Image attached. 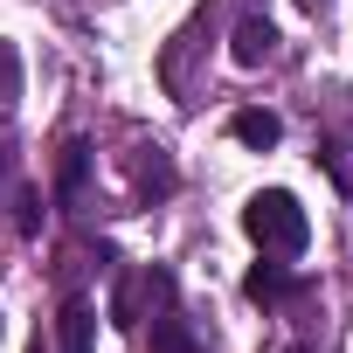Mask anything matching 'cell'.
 Masks as SVG:
<instances>
[{"label":"cell","instance_id":"obj_2","mask_svg":"<svg viewBox=\"0 0 353 353\" xmlns=\"http://www.w3.org/2000/svg\"><path fill=\"white\" fill-rule=\"evenodd\" d=\"M145 305H152V353H208V339L188 325L181 312V284H173L166 263L145 270Z\"/></svg>","mask_w":353,"mask_h":353},{"label":"cell","instance_id":"obj_11","mask_svg":"<svg viewBox=\"0 0 353 353\" xmlns=\"http://www.w3.org/2000/svg\"><path fill=\"white\" fill-rule=\"evenodd\" d=\"M312 159L332 173V188H339V194H353V159H346V145H339V139H319V152H312Z\"/></svg>","mask_w":353,"mask_h":353},{"label":"cell","instance_id":"obj_5","mask_svg":"<svg viewBox=\"0 0 353 353\" xmlns=\"http://www.w3.org/2000/svg\"><path fill=\"white\" fill-rule=\"evenodd\" d=\"M270 56H277L270 14H263V8H243V21H236V35H229V63H236V70H263Z\"/></svg>","mask_w":353,"mask_h":353},{"label":"cell","instance_id":"obj_7","mask_svg":"<svg viewBox=\"0 0 353 353\" xmlns=\"http://www.w3.org/2000/svg\"><path fill=\"white\" fill-rule=\"evenodd\" d=\"M132 188H139V201H166L173 194V159L159 145H139L132 152Z\"/></svg>","mask_w":353,"mask_h":353},{"label":"cell","instance_id":"obj_10","mask_svg":"<svg viewBox=\"0 0 353 353\" xmlns=\"http://www.w3.org/2000/svg\"><path fill=\"white\" fill-rule=\"evenodd\" d=\"M21 111V49L0 35V118H14Z\"/></svg>","mask_w":353,"mask_h":353},{"label":"cell","instance_id":"obj_16","mask_svg":"<svg viewBox=\"0 0 353 353\" xmlns=\"http://www.w3.org/2000/svg\"><path fill=\"white\" fill-rule=\"evenodd\" d=\"M28 353H42V339H35V346H28Z\"/></svg>","mask_w":353,"mask_h":353},{"label":"cell","instance_id":"obj_12","mask_svg":"<svg viewBox=\"0 0 353 353\" xmlns=\"http://www.w3.org/2000/svg\"><path fill=\"white\" fill-rule=\"evenodd\" d=\"M14 229L21 236H42V188H21L14 194Z\"/></svg>","mask_w":353,"mask_h":353},{"label":"cell","instance_id":"obj_4","mask_svg":"<svg viewBox=\"0 0 353 353\" xmlns=\"http://www.w3.org/2000/svg\"><path fill=\"white\" fill-rule=\"evenodd\" d=\"M305 291H312V284H305L298 270H284L277 256H263V263H250V270H243V298H250V305H263V312H277V305H298Z\"/></svg>","mask_w":353,"mask_h":353},{"label":"cell","instance_id":"obj_8","mask_svg":"<svg viewBox=\"0 0 353 353\" xmlns=\"http://www.w3.org/2000/svg\"><path fill=\"white\" fill-rule=\"evenodd\" d=\"M83 181H90V145H83V139H70V145H63V159H56V201H63V208H77V201H83Z\"/></svg>","mask_w":353,"mask_h":353},{"label":"cell","instance_id":"obj_15","mask_svg":"<svg viewBox=\"0 0 353 353\" xmlns=\"http://www.w3.org/2000/svg\"><path fill=\"white\" fill-rule=\"evenodd\" d=\"M284 353H312V346H305V339H298V346H284Z\"/></svg>","mask_w":353,"mask_h":353},{"label":"cell","instance_id":"obj_14","mask_svg":"<svg viewBox=\"0 0 353 353\" xmlns=\"http://www.w3.org/2000/svg\"><path fill=\"white\" fill-rule=\"evenodd\" d=\"M298 8H305V14H325V8H332V0H298Z\"/></svg>","mask_w":353,"mask_h":353},{"label":"cell","instance_id":"obj_1","mask_svg":"<svg viewBox=\"0 0 353 353\" xmlns=\"http://www.w3.org/2000/svg\"><path fill=\"white\" fill-rule=\"evenodd\" d=\"M243 236H250L263 256H305L312 215H305V201H298L291 188H263V194L243 201Z\"/></svg>","mask_w":353,"mask_h":353},{"label":"cell","instance_id":"obj_13","mask_svg":"<svg viewBox=\"0 0 353 353\" xmlns=\"http://www.w3.org/2000/svg\"><path fill=\"white\" fill-rule=\"evenodd\" d=\"M8 173H14V152H8V139H0V188H8Z\"/></svg>","mask_w":353,"mask_h":353},{"label":"cell","instance_id":"obj_3","mask_svg":"<svg viewBox=\"0 0 353 353\" xmlns=\"http://www.w3.org/2000/svg\"><path fill=\"white\" fill-rule=\"evenodd\" d=\"M215 8H222V0H201V8H194V21L173 35L166 49H159V83H166L173 97H188V56L201 49V35H215Z\"/></svg>","mask_w":353,"mask_h":353},{"label":"cell","instance_id":"obj_9","mask_svg":"<svg viewBox=\"0 0 353 353\" xmlns=\"http://www.w3.org/2000/svg\"><path fill=\"white\" fill-rule=\"evenodd\" d=\"M56 332H63V353H97V346H90V332H97V312H90L83 298H63V319H56Z\"/></svg>","mask_w":353,"mask_h":353},{"label":"cell","instance_id":"obj_6","mask_svg":"<svg viewBox=\"0 0 353 353\" xmlns=\"http://www.w3.org/2000/svg\"><path fill=\"white\" fill-rule=\"evenodd\" d=\"M229 139H236V145H250V152H270V145L284 139V118H277V111H263V104H243V111L229 118Z\"/></svg>","mask_w":353,"mask_h":353}]
</instances>
